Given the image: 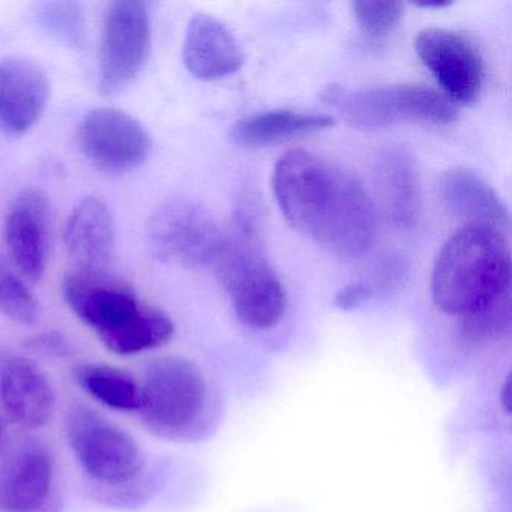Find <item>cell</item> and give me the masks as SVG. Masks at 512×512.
Here are the masks:
<instances>
[{
    "label": "cell",
    "instance_id": "cell-22",
    "mask_svg": "<svg viewBox=\"0 0 512 512\" xmlns=\"http://www.w3.org/2000/svg\"><path fill=\"white\" fill-rule=\"evenodd\" d=\"M77 383L94 400L110 409L136 412L140 409L142 389L133 374L109 364L88 362L76 368Z\"/></svg>",
    "mask_w": 512,
    "mask_h": 512
},
{
    "label": "cell",
    "instance_id": "cell-21",
    "mask_svg": "<svg viewBox=\"0 0 512 512\" xmlns=\"http://www.w3.org/2000/svg\"><path fill=\"white\" fill-rule=\"evenodd\" d=\"M175 335V323L164 311L143 307L113 331L98 335L110 352L121 356L137 355L166 346Z\"/></svg>",
    "mask_w": 512,
    "mask_h": 512
},
{
    "label": "cell",
    "instance_id": "cell-4",
    "mask_svg": "<svg viewBox=\"0 0 512 512\" xmlns=\"http://www.w3.org/2000/svg\"><path fill=\"white\" fill-rule=\"evenodd\" d=\"M140 389L143 421L163 436L191 433L208 415V383L187 359L170 356L152 362Z\"/></svg>",
    "mask_w": 512,
    "mask_h": 512
},
{
    "label": "cell",
    "instance_id": "cell-31",
    "mask_svg": "<svg viewBox=\"0 0 512 512\" xmlns=\"http://www.w3.org/2000/svg\"><path fill=\"white\" fill-rule=\"evenodd\" d=\"M4 434H5V421L2 416H0V443H2V440H4Z\"/></svg>",
    "mask_w": 512,
    "mask_h": 512
},
{
    "label": "cell",
    "instance_id": "cell-3",
    "mask_svg": "<svg viewBox=\"0 0 512 512\" xmlns=\"http://www.w3.org/2000/svg\"><path fill=\"white\" fill-rule=\"evenodd\" d=\"M209 268L229 295L236 316L254 329H271L283 319L286 292L248 227L224 233Z\"/></svg>",
    "mask_w": 512,
    "mask_h": 512
},
{
    "label": "cell",
    "instance_id": "cell-27",
    "mask_svg": "<svg viewBox=\"0 0 512 512\" xmlns=\"http://www.w3.org/2000/svg\"><path fill=\"white\" fill-rule=\"evenodd\" d=\"M28 346L32 350L46 353L49 356H58V358H67L73 353L70 341L59 332H43V334L35 335L28 341Z\"/></svg>",
    "mask_w": 512,
    "mask_h": 512
},
{
    "label": "cell",
    "instance_id": "cell-16",
    "mask_svg": "<svg viewBox=\"0 0 512 512\" xmlns=\"http://www.w3.org/2000/svg\"><path fill=\"white\" fill-rule=\"evenodd\" d=\"M182 59L191 76L211 82L238 73L244 64V53L220 20L196 14L185 32Z\"/></svg>",
    "mask_w": 512,
    "mask_h": 512
},
{
    "label": "cell",
    "instance_id": "cell-12",
    "mask_svg": "<svg viewBox=\"0 0 512 512\" xmlns=\"http://www.w3.org/2000/svg\"><path fill=\"white\" fill-rule=\"evenodd\" d=\"M52 214L46 194L28 190L17 197L5 221V238L11 259L32 283L46 272Z\"/></svg>",
    "mask_w": 512,
    "mask_h": 512
},
{
    "label": "cell",
    "instance_id": "cell-14",
    "mask_svg": "<svg viewBox=\"0 0 512 512\" xmlns=\"http://www.w3.org/2000/svg\"><path fill=\"white\" fill-rule=\"evenodd\" d=\"M50 85L46 74L26 59L0 61V133L19 137L46 112Z\"/></svg>",
    "mask_w": 512,
    "mask_h": 512
},
{
    "label": "cell",
    "instance_id": "cell-13",
    "mask_svg": "<svg viewBox=\"0 0 512 512\" xmlns=\"http://www.w3.org/2000/svg\"><path fill=\"white\" fill-rule=\"evenodd\" d=\"M53 458L44 446L17 449L0 466V512H53Z\"/></svg>",
    "mask_w": 512,
    "mask_h": 512
},
{
    "label": "cell",
    "instance_id": "cell-28",
    "mask_svg": "<svg viewBox=\"0 0 512 512\" xmlns=\"http://www.w3.org/2000/svg\"><path fill=\"white\" fill-rule=\"evenodd\" d=\"M371 296V289L365 284H350V286L344 287L335 296V305L340 310L349 311L355 310L359 305L364 304L368 301Z\"/></svg>",
    "mask_w": 512,
    "mask_h": 512
},
{
    "label": "cell",
    "instance_id": "cell-9",
    "mask_svg": "<svg viewBox=\"0 0 512 512\" xmlns=\"http://www.w3.org/2000/svg\"><path fill=\"white\" fill-rule=\"evenodd\" d=\"M77 140L94 166L112 173L137 169L152 152L146 128L130 113L112 107L86 113L77 130Z\"/></svg>",
    "mask_w": 512,
    "mask_h": 512
},
{
    "label": "cell",
    "instance_id": "cell-7",
    "mask_svg": "<svg viewBox=\"0 0 512 512\" xmlns=\"http://www.w3.org/2000/svg\"><path fill=\"white\" fill-rule=\"evenodd\" d=\"M223 238L212 215L188 199L166 200L149 220V248L158 260L169 265L211 266Z\"/></svg>",
    "mask_w": 512,
    "mask_h": 512
},
{
    "label": "cell",
    "instance_id": "cell-5",
    "mask_svg": "<svg viewBox=\"0 0 512 512\" xmlns=\"http://www.w3.org/2000/svg\"><path fill=\"white\" fill-rule=\"evenodd\" d=\"M325 98L350 125L361 130H376L401 122L445 125L457 119V110L448 98L421 85L374 86L358 91L337 86L329 89Z\"/></svg>",
    "mask_w": 512,
    "mask_h": 512
},
{
    "label": "cell",
    "instance_id": "cell-25",
    "mask_svg": "<svg viewBox=\"0 0 512 512\" xmlns=\"http://www.w3.org/2000/svg\"><path fill=\"white\" fill-rule=\"evenodd\" d=\"M352 13L358 22L359 28L374 38L385 37L391 34L401 17H403V4L401 2H353Z\"/></svg>",
    "mask_w": 512,
    "mask_h": 512
},
{
    "label": "cell",
    "instance_id": "cell-19",
    "mask_svg": "<svg viewBox=\"0 0 512 512\" xmlns=\"http://www.w3.org/2000/svg\"><path fill=\"white\" fill-rule=\"evenodd\" d=\"M377 173L391 220L398 227L415 226L419 215V178L413 158L403 149H389L380 157Z\"/></svg>",
    "mask_w": 512,
    "mask_h": 512
},
{
    "label": "cell",
    "instance_id": "cell-30",
    "mask_svg": "<svg viewBox=\"0 0 512 512\" xmlns=\"http://www.w3.org/2000/svg\"><path fill=\"white\" fill-rule=\"evenodd\" d=\"M503 404H505L506 412L509 410V382L505 383V388H503Z\"/></svg>",
    "mask_w": 512,
    "mask_h": 512
},
{
    "label": "cell",
    "instance_id": "cell-6",
    "mask_svg": "<svg viewBox=\"0 0 512 512\" xmlns=\"http://www.w3.org/2000/svg\"><path fill=\"white\" fill-rule=\"evenodd\" d=\"M65 430L77 461L95 481L121 487L142 473L145 457L139 443L95 410L71 407Z\"/></svg>",
    "mask_w": 512,
    "mask_h": 512
},
{
    "label": "cell",
    "instance_id": "cell-10",
    "mask_svg": "<svg viewBox=\"0 0 512 512\" xmlns=\"http://www.w3.org/2000/svg\"><path fill=\"white\" fill-rule=\"evenodd\" d=\"M415 49L452 101L478 100L484 85V59L473 41L449 29L427 28L416 35Z\"/></svg>",
    "mask_w": 512,
    "mask_h": 512
},
{
    "label": "cell",
    "instance_id": "cell-17",
    "mask_svg": "<svg viewBox=\"0 0 512 512\" xmlns=\"http://www.w3.org/2000/svg\"><path fill=\"white\" fill-rule=\"evenodd\" d=\"M439 194L446 211L464 227H484L505 235L508 211L496 191L466 169H451L439 181Z\"/></svg>",
    "mask_w": 512,
    "mask_h": 512
},
{
    "label": "cell",
    "instance_id": "cell-2",
    "mask_svg": "<svg viewBox=\"0 0 512 512\" xmlns=\"http://www.w3.org/2000/svg\"><path fill=\"white\" fill-rule=\"evenodd\" d=\"M511 292V253L505 235L484 227H463L437 254L431 295L437 310L458 319Z\"/></svg>",
    "mask_w": 512,
    "mask_h": 512
},
{
    "label": "cell",
    "instance_id": "cell-18",
    "mask_svg": "<svg viewBox=\"0 0 512 512\" xmlns=\"http://www.w3.org/2000/svg\"><path fill=\"white\" fill-rule=\"evenodd\" d=\"M116 227L109 206L100 197H85L65 230L68 253L79 268L106 269L115 251Z\"/></svg>",
    "mask_w": 512,
    "mask_h": 512
},
{
    "label": "cell",
    "instance_id": "cell-26",
    "mask_svg": "<svg viewBox=\"0 0 512 512\" xmlns=\"http://www.w3.org/2000/svg\"><path fill=\"white\" fill-rule=\"evenodd\" d=\"M46 22L53 31L76 43L82 38L83 20L76 4L46 5Z\"/></svg>",
    "mask_w": 512,
    "mask_h": 512
},
{
    "label": "cell",
    "instance_id": "cell-8",
    "mask_svg": "<svg viewBox=\"0 0 512 512\" xmlns=\"http://www.w3.org/2000/svg\"><path fill=\"white\" fill-rule=\"evenodd\" d=\"M148 4L119 0L107 7L100 50V92L115 95L137 79L151 52Z\"/></svg>",
    "mask_w": 512,
    "mask_h": 512
},
{
    "label": "cell",
    "instance_id": "cell-24",
    "mask_svg": "<svg viewBox=\"0 0 512 512\" xmlns=\"http://www.w3.org/2000/svg\"><path fill=\"white\" fill-rule=\"evenodd\" d=\"M511 326V292L481 308L476 313L464 317L460 322V332L470 343H482L502 337Z\"/></svg>",
    "mask_w": 512,
    "mask_h": 512
},
{
    "label": "cell",
    "instance_id": "cell-11",
    "mask_svg": "<svg viewBox=\"0 0 512 512\" xmlns=\"http://www.w3.org/2000/svg\"><path fill=\"white\" fill-rule=\"evenodd\" d=\"M65 302L98 335L130 320L142 308L133 287L106 269L76 268L62 283Z\"/></svg>",
    "mask_w": 512,
    "mask_h": 512
},
{
    "label": "cell",
    "instance_id": "cell-15",
    "mask_svg": "<svg viewBox=\"0 0 512 512\" xmlns=\"http://www.w3.org/2000/svg\"><path fill=\"white\" fill-rule=\"evenodd\" d=\"M0 404L11 421L35 430L52 418L55 391L34 361L25 356H5L0 359Z\"/></svg>",
    "mask_w": 512,
    "mask_h": 512
},
{
    "label": "cell",
    "instance_id": "cell-1",
    "mask_svg": "<svg viewBox=\"0 0 512 512\" xmlns=\"http://www.w3.org/2000/svg\"><path fill=\"white\" fill-rule=\"evenodd\" d=\"M275 199L293 229L343 257L364 254L376 236V211L358 179L325 158L293 149L272 175Z\"/></svg>",
    "mask_w": 512,
    "mask_h": 512
},
{
    "label": "cell",
    "instance_id": "cell-29",
    "mask_svg": "<svg viewBox=\"0 0 512 512\" xmlns=\"http://www.w3.org/2000/svg\"><path fill=\"white\" fill-rule=\"evenodd\" d=\"M416 5L421 8H427V10H442V8L451 7L452 2H424V4Z\"/></svg>",
    "mask_w": 512,
    "mask_h": 512
},
{
    "label": "cell",
    "instance_id": "cell-23",
    "mask_svg": "<svg viewBox=\"0 0 512 512\" xmlns=\"http://www.w3.org/2000/svg\"><path fill=\"white\" fill-rule=\"evenodd\" d=\"M0 313L22 325H34L40 319V305L22 278L14 274L0 257Z\"/></svg>",
    "mask_w": 512,
    "mask_h": 512
},
{
    "label": "cell",
    "instance_id": "cell-20",
    "mask_svg": "<svg viewBox=\"0 0 512 512\" xmlns=\"http://www.w3.org/2000/svg\"><path fill=\"white\" fill-rule=\"evenodd\" d=\"M331 125H334V118L328 115L274 110L242 119L233 127L230 136L233 142L244 148H265L281 140L323 130Z\"/></svg>",
    "mask_w": 512,
    "mask_h": 512
}]
</instances>
